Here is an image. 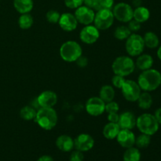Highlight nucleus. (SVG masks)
Returning a JSON list of instances; mask_svg holds the SVG:
<instances>
[{"label": "nucleus", "mask_w": 161, "mask_h": 161, "mask_svg": "<svg viewBox=\"0 0 161 161\" xmlns=\"http://www.w3.org/2000/svg\"><path fill=\"white\" fill-rule=\"evenodd\" d=\"M135 139L136 137L135 133L131 130H127V129H120L116 137V140L119 146L125 149L135 146Z\"/></svg>", "instance_id": "15"}, {"label": "nucleus", "mask_w": 161, "mask_h": 161, "mask_svg": "<svg viewBox=\"0 0 161 161\" xmlns=\"http://www.w3.org/2000/svg\"><path fill=\"white\" fill-rule=\"evenodd\" d=\"M135 63V67L138 68L139 70L145 71L152 69L153 65L154 60L151 55L142 53L139 56H138L136 61Z\"/></svg>", "instance_id": "19"}, {"label": "nucleus", "mask_w": 161, "mask_h": 161, "mask_svg": "<svg viewBox=\"0 0 161 161\" xmlns=\"http://www.w3.org/2000/svg\"><path fill=\"white\" fill-rule=\"evenodd\" d=\"M60 17H61V14L58 11L54 10V9H51V10H49L48 12L46 14V19L48 22L51 24H56L58 23L59 21Z\"/></svg>", "instance_id": "31"}, {"label": "nucleus", "mask_w": 161, "mask_h": 161, "mask_svg": "<svg viewBox=\"0 0 161 161\" xmlns=\"http://www.w3.org/2000/svg\"><path fill=\"white\" fill-rule=\"evenodd\" d=\"M119 109V104L117 102L112 101V102H107L105 103V110L107 113H118Z\"/></svg>", "instance_id": "32"}, {"label": "nucleus", "mask_w": 161, "mask_h": 161, "mask_svg": "<svg viewBox=\"0 0 161 161\" xmlns=\"http://www.w3.org/2000/svg\"><path fill=\"white\" fill-rule=\"evenodd\" d=\"M94 146V139L91 135L88 134H80L74 139V148L83 153L92 149Z\"/></svg>", "instance_id": "14"}, {"label": "nucleus", "mask_w": 161, "mask_h": 161, "mask_svg": "<svg viewBox=\"0 0 161 161\" xmlns=\"http://www.w3.org/2000/svg\"><path fill=\"white\" fill-rule=\"evenodd\" d=\"M33 24H34V19L30 13L21 14L18 19L19 27L23 30L29 29L30 28H31Z\"/></svg>", "instance_id": "28"}, {"label": "nucleus", "mask_w": 161, "mask_h": 161, "mask_svg": "<svg viewBox=\"0 0 161 161\" xmlns=\"http://www.w3.org/2000/svg\"><path fill=\"white\" fill-rule=\"evenodd\" d=\"M157 58L161 61V45L159 47V48L157 49Z\"/></svg>", "instance_id": "43"}, {"label": "nucleus", "mask_w": 161, "mask_h": 161, "mask_svg": "<svg viewBox=\"0 0 161 161\" xmlns=\"http://www.w3.org/2000/svg\"><path fill=\"white\" fill-rule=\"evenodd\" d=\"M100 37L99 30L94 25H85L80 32V39L83 43L91 45L98 40Z\"/></svg>", "instance_id": "11"}, {"label": "nucleus", "mask_w": 161, "mask_h": 161, "mask_svg": "<svg viewBox=\"0 0 161 161\" xmlns=\"http://www.w3.org/2000/svg\"><path fill=\"white\" fill-rule=\"evenodd\" d=\"M83 160H84V156H83V152L77 150V149L72 151L70 157H69L70 161H83Z\"/></svg>", "instance_id": "37"}, {"label": "nucleus", "mask_w": 161, "mask_h": 161, "mask_svg": "<svg viewBox=\"0 0 161 161\" xmlns=\"http://www.w3.org/2000/svg\"><path fill=\"white\" fill-rule=\"evenodd\" d=\"M151 142V136L150 135L142 134L138 135L135 139V146L138 149H145L147 148L150 145Z\"/></svg>", "instance_id": "30"}, {"label": "nucleus", "mask_w": 161, "mask_h": 161, "mask_svg": "<svg viewBox=\"0 0 161 161\" xmlns=\"http://www.w3.org/2000/svg\"><path fill=\"white\" fill-rule=\"evenodd\" d=\"M125 80V77L121 76V75H114L112 78V83H113V86H115L116 88L121 89Z\"/></svg>", "instance_id": "33"}, {"label": "nucleus", "mask_w": 161, "mask_h": 161, "mask_svg": "<svg viewBox=\"0 0 161 161\" xmlns=\"http://www.w3.org/2000/svg\"><path fill=\"white\" fill-rule=\"evenodd\" d=\"M145 47L143 37L137 33H133L126 39V51L130 57L139 56L143 53Z\"/></svg>", "instance_id": "6"}, {"label": "nucleus", "mask_w": 161, "mask_h": 161, "mask_svg": "<svg viewBox=\"0 0 161 161\" xmlns=\"http://www.w3.org/2000/svg\"><path fill=\"white\" fill-rule=\"evenodd\" d=\"M14 6L20 14H28L33 9V0H14Z\"/></svg>", "instance_id": "21"}, {"label": "nucleus", "mask_w": 161, "mask_h": 161, "mask_svg": "<svg viewBox=\"0 0 161 161\" xmlns=\"http://www.w3.org/2000/svg\"><path fill=\"white\" fill-rule=\"evenodd\" d=\"M143 37L145 47L149 49L157 48L160 45V39L158 36L153 31H147L145 33Z\"/></svg>", "instance_id": "22"}, {"label": "nucleus", "mask_w": 161, "mask_h": 161, "mask_svg": "<svg viewBox=\"0 0 161 161\" xmlns=\"http://www.w3.org/2000/svg\"><path fill=\"white\" fill-rule=\"evenodd\" d=\"M34 120L42 129L50 130L58 124V113L53 108H40L36 113Z\"/></svg>", "instance_id": "2"}, {"label": "nucleus", "mask_w": 161, "mask_h": 161, "mask_svg": "<svg viewBox=\"0 0 161 161\" xmlns=\"http://www.w3.org/2000/svg\"><path fill=\"white\" fill-rule=\"evenodd\" d=\"M60 56L63 61L66 62H75L83 55V50L76 41L69 40L61 46L59 50Z\"/></svg>", "instance_id": "3"}, {"label": "nucleus", "mask_w": 161, "mask_h": 161, "mask_svg": "<svg viewBox=\"0 0 161 161\" xmlns=\"http://www.w3.org/2000/svg\"><path fill=\"white\" fill-rule=\"evenodd\" d=\"M38 105L40 108H53L58 102V95L53 91H44L36 98Z\"/></svg>", "instance_id": "13"}, {"label": "nucleus", "mask_w": 161, "mask_h": 161, "mask_svg": "<svg viewBox=\"0 0 161 161\" xmlns=\"http://www.w3.org/2000/svg\"><path fill=\"white\" fill-rule=\"evenodd\" d=\"M154 116L157 119V122L159 123V124L161 125V107L160 108H158L154 113Z\"/></svg>", "instance_id": "41"}, {"label": "nucleus", "mask_w": 161, "mask_h": 161, "mask_svg": "<svg viewBox=\"0 0 161 161\" xmlns=\"http://www.w3.org/2000/svg\"><path fill=\"white\" fill-rule=\"evenodd\" d=\"M136 119L135 114L131 112H124L119 115V124L120 129H127V130H132L136 127Z\"/></svg>", "instance_id": "17"}, {"label": "nucleus", "mask_w": 161, "mask_h": 161, "mask_svg": "<svg viewBox=\"0 0 161 161\" xmlns=\"http://www.w3.org/2000/svg\"><path fill=\"white\" fill-rule=\"evenodd\" d=\"M135 63L130 56H119L113 61L112 70L114 75L128 76L135 72Z\"/></svg>", "instance_id": "5"}, {"label": "nucleus", "mask_w": 161, "mask_h": 161, "mask_svg": "<svg viewBox=\"0 0 161 161\" xmlns=\"http://www.w3.org/2000/svg\"><path fill=\"white\" fill-rule=\"evenodd\" d=\"M114 16L110 9H100L95 13L93 23L98 30H107L113 25Z\"/></svg>", "instance_id": "7"}, {"label": "nucleus", "mask_w": 161, "mask_h": 161, "mask_svg": "<svg viewBox=\"0 0 161 161\" xmlns=\"http://www.w3.org/2000/svg\"><path fill=\"white\" fill-rule=\"evenodd\" d=\"M127 27H128V28L130 29V31H131V32L135 33L141 29L142 25L140 22L137 21V20H134V19H132L131 20H130V21L128 22Z\"/></svg>", "instance_id": "36"}, {"label": "nucleus", "mask_w": 161, "mask_h": 161, "mask_svg": "<svg viewBox=\"0 0 161 161\" xmlns=\"http://www.w3.org/2000/svg\"><path fill=\"white\" fill-rule=\"evenodd\" d=\"M83 4L84 6L92 9L93 10L97 11L101 9L98 0H83Z\"/></svg>", "instance_id": "35"}, {"label": "nucleus", "mask_w": 161, "mask_h": 161, "mask_svg": "<svg viewBox=\"0 0 161 161\" xmlns=\"http://www.w3.org/2000/svg\"><path fill=\"white\" fill-rule=\"evenodd\" d=\"M119 130H120V127H119V124H116V123L108 122V124L104 126L102 134L106 139L113 140L116 138Z\"/></svg>", "instance_id": "20"}, {"label": "nucleus", "mask_w": 161, "mask_h": 161, "mask_svg": "<svg viewBox=\"0 0 161 161\" xmlns=\"http://www.w3.org/2000/svg\"><path fill=\"white\" fill-rule=\"evenodd\" d=\"M64 4L69 9H75L83 6V0H64Z\"/></svg>", "instance_id": "34"}, {"label": "nucleus", "mask_w": 161, "mask_h": 161, "mask_svg": "<svg viewBox=\"0 0 161 161\" xmlns=\"http://www.w3.org/2000/svg\"><path fill=\"white\" fill-rule=\"evenodd\" d=\"M119 114H118V113H108V120L110 123H116L118 124V121H119Z\"/></svg>", "instance_id": "39"}, {"label": "nucleus", "mask_w": 161, "mask_h": 161, "mask_svg": "<svg viewBox=\"0 0 161 161\" xmlns=\"http://www.w3.org/2000/svg\"><path fill=\"white\" fill-rule=\"evenodd\" d=\"M37 161H54V160H53V157H50V156L43 155V156H41V157L38 159Z\"/></svg>", "instance_id": "42"}, {"label": "nucleus", "mask_w": 161, "mask_h": 161, "mask_svg": "<svg viewBox=\"0 0 161 161\" xmlns=\"http://www.w3.org/2000/svg\"><path fill=\"white\" fill-rule=\"evenodd\" d=\"M86 113L92 116H99L105 113V103L99 97H91L85 105Z\"/></svg>", "instance_id": "10"}, {"label": "nucleus", "mask_w": 161, "mask_h": 161, "mask_svg": "<svg viewBox=\"0 0 161 161\" xmlns=\"http://www.w3.org/2000/svg\"><path fill=\"white\" fill-rule=\"evenodd\" d=\"M137 83L142 91L147 92L154 91L161 85V73L154 69L142 71L138 76Z\"/></svg>", "instance_id": "1"}, {"label": "nucleus", "mask_w": 161, "mask_h": 161, "mask_svg": "<svg viewBox=\"0 0 161 161\" xmlns=\"http://www.w3.org/2000/svg\"><path fill=\"white\" fill-rule=\"evenodd\" d=\"M131 35L128 27L125 25L118 26L114 31V37L118 40H126Z\"/></svg>", "instance_id": "29"}, {"label": "nucleus", "mask_w": 161, "mask_h": 161, "mask_svg": "<svg viewBox=\"0 0 161 161\" xmlns=\"http://www.w3.org/2000/svg\"><path fill=\"white\" fill-rule=\"evenodd\" d=\"M136 127L141 133L152 136L159 130L160 124L157 122L154 115L150 113H143L137 118Z\"/></svg>", "instance_id": "4"}, {"label": "nucleus", "mask_w": 161, "mask_h": 161, "mask_svg": "<svg viewBox=\"0 0 161 161\" xmlns=\"http://www.w3.org/2000/svg\"><path fill=\"white\" fill-rule=\"evenodd\" d=\"M55 144L59 150L64 153L71 152L74 149L73 138L67 135H62L58 137Z\"/></svg>", "instance_id": "18"}, {"label": "nucleus", "mask_w": 161, "mask_h": 161, "mask_svg": "<svg viewBox=\"0 0 161 161\" xmlns=\"http://www.w3.org/2000/svg\"><path fill=\"white\" fill-rule=\"evenodd\" d=\"M75 62L77 63V65H78L79 67L84 68L87 65V58H85V57H83V55H82L80 58H78V60H77Z\"/></svg>", "instance_id": "40"}, {"label": "nucleus", "mask_w": 161, "mask_h": 161, "mask_svg": "<svg viewBox=\"0 0 161 161\" xmlns=\"http://www.w3.org/2000/svg\"><path fill=\"white\" fill-rule=\"evenodd\" d=\"M58 24L64 31H72L76 29L79 23L74 14L71 13H64L60 17Z\"/></svg>", "instance_id": "16"}, {"label": "nucleus", "mask_w": 161, "mask_h": 161, "mask_svg": "<svg viewBox=\"0 0 161 161\" xmlns=\"http://www.w3.org/2000/svg\"><path fill=\"white\" fill-rule=\"evenodd\" d=\"M120 90L124 98L130 102H137L142 93L139 85L132 80H126Z\"/></svg>", "instance_id": "8"}, {"label": "nucleus", "mask_w": 161, "mask_h": 161, "mask_svg": "<svg viewBox=\"0 0 161 161\" xmlns=\"http://www.w3.org/2000/svg\"><path fill=\"white\" fill-rule=\"evenodd\" d=\"M36 111L34 107L31 105H25L22 107L20 111V116L22 119L26 121H31L35 119L36 116Z\"/></svg>", "instance_id": "27"}, {"label": "nucleus", "mask_w": 161, "mask_h": 161, "mask_svg": "<svg viewBox=\"0 0 161 161\" xmlns=\"http://www.w3.org/2000/svg\"><path fill=\"white\" fill-rule=\"evenodd\" d=\"M114 18L123 23H128L133 19L134 9L130 4L126 3H119L113 7Z\"/></svg>", "instance_id": "9"}, {"label": "nucleus", "mask_w": 161, "mask_h": 161, "mask_svg": "<svg viewBox=\"0 0 161 161\" xmlns=\"http://www.w3.org/2000/svg\"><path fill=\"white\" fill-rule=\"evenodd\" d=\"M99 97L105 103L112 102L114 100L115 91L113 86L111 85H104L102 86L99 91Z\"/></svg>", "instance_id": "25"}, {"label": "nucleus", "mask_w": 161, "mask_h": 161, "mask_svg": "<svg viewBox=\"0 0 161 161\" xmlns=\"http://www.w3.org/2000/svg\"><path fill=\"white\" fill-rule=\"evenodd\" d=\"M137 102H138V107L140 108L143 110H147L151 108L153 103V97L149 94V92L143 91L138 97Z\"/></svg>", "instance_id": "24"}, {"label": "nucleus", "mask_w": 161, "mask_h": 161, "mask_svg": "<svg viewBox=\"0 0 161 161\" xmlns=\"http://www.w3.org/2000/svg\"><path fill=\"white\" fill-rule=\"evenodd\" d=\"M149 17H150V12L148 8L139 6L135 8V9H134L133 19L141 24L147 21Z\"/></svg>", "instance_id": "23"}, {"label": "nucleus", "mask_w": 161, "mask_h": 161, "mask_svg": "<svg viewBox=\"0 0 161 161\" xmlns=\"http://www.w3.org/2000/svg\"><path fill=\"white\" fill-rule=\"evenodd\" d=\"M101 9H110L114 6L115 0H98Z\"/></svg>", "instance_id": "38"}, {"label": "nucleus", "mask_w": 161, "mask_h": 161, "mask_svg": "<svg viewBox=\"0 0 161 161\" xmlns=\"http://www.w3.org/2000/svg\"><path fill=\"white\" fill-rule=\"evenodd\" d=\"M124 161H140L141 160V153L138 148L134 146L126 149L123 156Z\"/></svg>", "instance_id": "26"}, {"label": "nucleus", "mask_w": 161, "mask_h": 161, "mask_svg": "<svg viewBox=\"0 0 161 161\" xmlns=\"http://www.w3.org/2000/svg\"><path fill=\"white\" fill-rule=\"evenodd\" d=\"M74 15H75L78 23L82 24L83 25H89L94 22L95 12L87 6H81L75 9Z\"/></svg>", "instance_id": "12"}]
</instances>
